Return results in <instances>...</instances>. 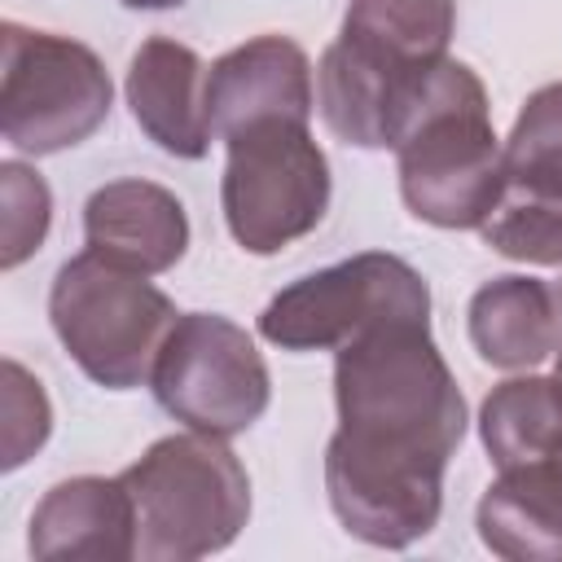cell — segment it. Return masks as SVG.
I'll use <instances>...</instances> for the list:
<instances>
[{
	"mask_svg": "<svg viewBox=\"0 0 562 562\" xmlns=\"http://www.w3.org/2000/svg\"><path fill=\"white\" fill-rule=\"evenodd\" d=\"M334 404L325 492L338 522L378 549H408L430 536L448 457L465 435V400L430 321H382L342 342Z\"/></svg>",
	"mask_w": 562,
	"mask_h": 562,
	"instance_id": "obj_1",
	"label": "cell"
},
{
	"mask_svg": "<svg viewBox=\"0 0 562 562\" xmlns=\"http://www.w3.org/2000/svg\"><path fill=\"white\" fill-rule=\"evenodd\" d=\"M404 206L435 228H483L505 193V145L492 132L483 79L443 57L426 75L395 140Z\"/></svg>",
	"mask_w": 562,
	"mask_h": 562,
	"instance_id": "obj_2",
	"label": "cell"
},
{
	"mask_svg": "<svg viewBox=\"0 0 562 562\" xmlns=\"http://www.w3.org/2000/svg\"><path fill=\"white\" fill-rule=\"evenodd\" d=\"M140 562H193L228 549L250 518V479L220 435H167L123 470Z\"/></svg>",
	"mask_w": 562,
	"mask_h": 562,
	"instance_id": "obj_3",
	"label": "cell"
},
{
	"mask_svg": "<svg viewBox=\"0 0 562 562\" xmlns=\"http://www.w3.org/2000/svg\"><path fill=\"white\" fill-rule=\"evenodd\" d=\"M48 316L70 360L105 391H132L176 325L171 299L145 272L119 268L92 250L66 259L48 290Z\"/></svg>",
	"mask_w": 562,
	"mask_h": 562,
	"instance_id": "obj_4",
	"label": "cell"
},
{
	"mask_svg": "<svg viewBox=\"0 0 562 562\" xmlns=\"http://www.w3.org/2000/svg\"><path fill=\"white\" fill-rule=\"evenodd\" d=\"M220 202L228 233L250 255H277L307 237L329 206V162L299 119H259L224 136Z\"/></svg>",
	"mask_w": 562,
	"mask_h": 562,
	"instance_id": "obj_5",
	"label": "cell"
},
{
	"mask_svg": "<svg viewBox=\"0 0 562 562\" xmlns=\"http://www.w3.org/2000/svg\"><path fill=\"white\" fill-rule=\"evenodd\" d=\"M0 127L13 149L61 154L105 123L114 88L88 44L18 22L0 26Z\"/></svg>",
	"mask_w": 562,
	"mask_h": 562,
	"instance_id": "obj_6",
	"label": "cell"
},
{
	"mask_svg": "<svg viewBox=\"0 0 562 562\" xmlns=\"http://www.w3.org/2000/svg\"><path fill=\"white\" fill-rule=\"evenodd\" d=\"M382 321H430V290L400 255L364 250L272 294L259 334L281 351H338Z\"/></svg>",
	"mask_w": 562,
	"mask_h": 562,
	"instance_id": "obj_7",
	"label": "cell"
},
{
	"mask_svg": "<svg viewBox=\"0 0 562 562\" xmlns=\"http://www.w3.org/2000/svg\"><path fill=\"white\" fill-rule=\"evenodd\" d=\"M149 386L176 422L220 439L250 430L272 395L255 338L215 312L176 316L154 360Z\"/></svg>",
	"mask_w": 562,
	"mask_h": 562,
	"instance_id": "obj_8",
	"label": "cell"
},
{
	"mask_svg": "<svg viewBox=\"0 0 562 562\" xmlns=\"http://www.w3.org/2000/svg\"><path fill=\"white\" fill-rule=\"evenodd\" d=\"M316 105L307 53L285 35H259L228 48L206 70V119L211 136H233L259 119L307 123Z\"/></svg>",
	"mask_w": 562,
	"mask_h": 562,
	"instance_id": "obj_9",
	"label": "cell"
},
{
	"mask_svg": "<svg viewBox=\"0 0 562 562\" xmlns=\"http://www.w3.org/2000/svg\"><path fill=\"white\" fill-rule=\"evenodd\" d=\"M83 241L92 255L154 277L180 263L189 246V215L180 198L154 180H114L88 198Z\"/></svg>",
	"mask_w": 562,
	"mask_h": 562,
	"instance_id": "obj_10",
	"label": "cell"
},
{
	"mask_svg": "<svg viewBox=\"0 0 562 562\" xmlns=\"http://www.w3.org/2000/svg\"><path fill=\"white\" fill-rule=\"evenodd\" d=\"M127 105L158 149L176 158H202L211 149L206 66L189 44L167 35L145 40L127 66Z\"/></svg>",
	"mask_w": 562,
	"mask_h": 562,
	"instance_id": "obj_11",
	"label": "cell"
},
{
	"mask_svg": "<svg viewBox=\"0 0 562 562\" xmlns=\"http://www.w3.org/2000/svg\"><path fill=\"white\" fill-rule=\"evenodd\" d=\"M31 553L35 558H136V505L119 479L79 474L44 492L31 514Z\"/></svg>",
	"mask_w": 562,
	"mask_h": 562,
	"instance_id": "obj_12",
	"label": "cell"
},
{
	"mask_svg": "<svg viewBox=\"0 0 562 562\" xmlns=\"http://www.w3.org/2000/svg\"><path fill=\"white\" fill-rule=\"evenodd\" d=\"M474 522L479 540L505 562H562V452L505 465Z\"/></svg>",
	"mask_w": 562,
	"mask_h": 562,
	"instance_id": "obj_13",
	"label": "cell"
},
{
	"mask_svg": "<svg viewBox=\"0 0 562 562\" xmlns=\"http://www.w3.org/2000/svg\"><path fill=\"white\" fill-rule=\"evenodd\" d=\"M470 342L492 369H536L562 342V299L536 277H496L470 299Z\"/></svg>",
	"mask_w": 562,
	"mask_h": 562,
	"instance_id": "obj_14",
	"label": "cell"
},
{
	"mask_svg": "<svg viewBox=\"0 0 562 562\" xmlns=\"http://www.w3.org/2000/svg\"><path fill=\"white\" fill-rule=\"evenodd\" d=\"M479 435L496 470L562 452V386L558 378H509L479 408Z\"/></svg>",
	"mask_w": 562,
	"mask_h": 562,
	"instance_id": "obj_15",
	"label": "cell"
},
{
	"mask_svg": "<svg viewBox=\"0 0 562 562\" xmlns=\"http://www.w3.org/2000/svg\"><path fill=\"white\" fill-rule=\"evenodd\" d=\"M452 22V0H351L338 40L400 66H435L448 57Z\"/></svg>",
	"mask_w": 562,
	"mask_h": 562,
	"instance_id": "obj_16",
	"label": "cell"
},
{
	"mask_svg": "<svg viewBox=\"0 0 562 562\" xmlns=\"http://www.w3.org/2000/svg\"><path fill=\"white\" fill-rule=\"evenodd\" d=\"M479 233L505 259L562 268V193L522 189L505 180V193Z\"/></svg>",
	"mask_w": 562,
	"mask_h": 562,
	"instance_id": "obj_17",
	"label": "cell"
},
{
	"mask_svg": "<svg viewBox=\"0 0 562 562\" xmlns=\"http://www.w3.org/2000/svg\"><path fill=\"white\" fill-rule=\"evenodd\" d=\"M505 180L522 189L562 193V83L527 97L505 140Z\"/></svg>",
	"mask_w": 562,
	"mask_h": 562,
	"instance_id": "obj_18",
	"label": "cell"
},
{
	"mask_svg": "<svg viewBox=\"0 0 562 562\" xmlns=\"http://www.w3.org/2000/svg\"><path fill=\"white\" fill-rule=\"evenodd\" d=\"M0 189H4V250H0V268H18L22 259H31L48 233L53 220V198L48 184L22 167V162H0Z\"/></svg>",
	"mask_w": 562,
	"mask_h": 562,
	"instance_id": "obj_19",
	"label": "cell"
},
{
	"mask_svg": "<svg viewBox=\"0 0 562 562\" xmlns=\"http://www.w3.org/2000/svg\"><path fill=\"white\" fill-rule=\"evenodd\" d=\"M48 426L53 413L44 386L18 360H4V470H18L48 439Z\"/></svg>",
	"mask_w": 562,
	"mask_h": 562,
	"instance_id": "obj_20",
	"label": "cell"
},
{
	"mask_svg": "<svg viewBox=\"0 0 562 562\" xmlns=\"http://www.w3.org/2000/svg\"><path fill=\"white\" fill-rule=\"evenodd\" d=\"M127 9H176V4H184V0H123Z\"/></svg>",
	"mask_w": 562,
	"mask_h": 562,
	"instance_id": "obj_21",
	"label": "cell"
},
{
	"mask_svg": "<svg viewBox=\"0 0 562 562\" xmlns=\"http://www.w3.org/2000/svg\"><path fill=\"white\" fill-rule=\"evenodd\" d=\"M553 290H558V299H562V281H558ZM553 378H558V386H562V342H558V369H553Z\"/></svg>",
	"mask_w": 562,
	"mask_h": 562,
	"instance_id": "obj_22",
	"label": "cell"
}]
</instances>
